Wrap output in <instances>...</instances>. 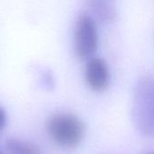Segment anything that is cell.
Masks as SVG:
<instances>
[{"label": "cell", "mask_w": 154, "mask_h": 154, "mask_svg": "<svg viewBox=\"0 0 154 154\" xmlns=\"http://www.w3.org/2000/svg\"><path fill=\"white\" fill-rule=\"evenodd\" d=\"M47 131L51 139L64 148H75L82 142L86 128L76 116L68 113L56 114L47 123Z\"/></svg>", "instance_id": "1"}, {"label": "cell", "mask_w": 154, "mask_h": 154, "mask_svg": "<svg viewBox=\"0 0 154 154\" xmlns=\"http://www.w3.org/2000/svg\"><path fill=\"white\" fill-rule=\"evenodd\" d=\"M134 120L139 130L154 136V79H148L138 87L134 105Z\"/></svg>", "instance_id": "2"}, {"label": "cell", "mask_w": 154, "mask_h": 154, "mask_svg": "<svg viewBox=\"0 0 154 154\" xmlns=\"http://www.w3.org/2000/svg\"><path fill=\"white\" fill-rule=\"evenodd\" d=\"M97 45L98 33L95 20L88 14H80L77 18L73 35V48L76 55L83 60L92 58Z\"/></svg>", "instance_id": "3"}, {"label": "cell", "mask_w": 154, "mask_h": 154, "mask_svg": "<svg viewBox=\"0 0 154 154\" xmlns=\"http://www.w3.org/2000/svg\"><path fill=\"white\" fill-rule=\"evenodd\" d=\"M109 69L105 60L97 57L88 60L85 69V79L92 90H105L109 84Z\"/></svg>", "instance_id": "4"}, {"label": "cell", "mask_w": 154, "mask_h": 154, "mask_svg": "<svg viewBox=\"0 0 154 154\" xmlns=\"http://www.w3.org/2000/svg\"><path fill=\"white\" fill-rule=\"evenodd\" d=\"M5 145L9 154H41L36 145L20 140H8Z\"/></svg>", "instance_id": "5"}, {"label": "cell", "mask_w": 154, "mask_h": 154, "mask_svg": "<svg viewBox=\"0 0 154 154\" xmlns=\"http://www.w3.org/2000/svg\"><path fill=\"white\" fill-rule=\"evenodd\" d=\"M6 120H7V117H6L5 111L0 106V131H2L5 128L6 125Z\"/></svg>", "instance_id": "6"}, {"label": "cell", "mask_w": 154, "mask_h": 154, "mask_svg": "<svg viewBox=\"0 0 154 154\" xmlns=\"http://www.w3.org/2000/svg\"><path fill=\"white\" fill-rule=\"evenodd\" d=\"M145 154H154V152H148V153H145Z\"/></svg>", "instance_id": "7"}, {"label": "cell", "mask_w": 154, "mask_h": 154, "mask_svg": "<svg viewBox=\"0 0 154 154\" xmlns=\"http://www.w3.org/2000/svg\"><path fill=\"white\" fill-rule=\"evenodd\" d=\"M0 154H4V153H3V152H2L1 150H0Z\"/></svg>", "instance_id": "8"}]
</instances>
